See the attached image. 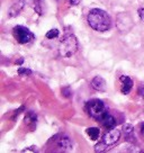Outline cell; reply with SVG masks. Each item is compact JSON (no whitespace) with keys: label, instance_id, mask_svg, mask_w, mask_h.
<instances>
[{"label":"cell","instance_id":"6da1fadb","mask_svg":"<svg viewBox=\"0 0 144 153\" xmlns=\"http://www.w3.org/2000/svg\"><path fill=\"white\" fill-rule=\"evenodd\" d=\"M88 24L90 25L92 29H95L97 32H106L111 27V16L105 10L95 8L89 11Z\"/></svg>","mask_w":144,"mask_h":153},{"label":"cell","instance_id":"7a4b0ae2","mask_svg":"<svg viewBox=\"0 0 144 153\" xmlns=\"http://www.w3.org/2000/svg\"><path fill=\"white\" fill-rule=\"evenodd\" d=\"M78 50V41L73 35H68L63 41H61L59 46L60 55L63 57L72 56Z\"/></svg>","mask_w":144,"mask_h":153},{"label":"cell","instance_id":"3957f363","mask_svg":"<svg viewBox=\"0 0 144 153\" xmlns=\"http://www.w3.org/2000/svg\"><path fill=\"white\" fill-rule=\"evenodd\" d=\"M120 137V132L118 129H115V128H111L109 132H107V133L104 135V137L101 140V142L96 145V148H95V151L96 152H101V151H104L106 150L107 148H109L111 145H114L115 143L118 142V140Z\"/></svg>","mask_w":144,"mask_h":153},{"label":"cell","instance_id":"277c9868","mask_svg":"<svg viewBox=\"0 0 144 153\" xmlns=\"http://www.w3.org/2000/svg\"><path fill=\"white\" fill-rule=\"evenodd\" d=\"M86 110L91 117L98 120L107 113L105 104L99 99H92V100L88 101L86 105Z\"/></svg>","mask_w":144,"mask_h":153},{"label":"cell","instance_id":"5b68a950","mask_svg":"<svg viewBox=\"0 0 144 153\" xmlns=\"http://www.w3.org/2000/svg\"><path fill=\"white\" fill-rule=\"evenodd\" d=\"M13 34L15 39L20 44L29 43L32 39H34V34L24 26H16L13 30Z\"/></svg>","mask_w":144,"mask_h":153},{"label":"cell","instance_id":"8992f818","mask_svg":"<svg viewBox=\"0 0 144 153\" xmlns=\"http://www.w3.org/2000/svg\"><path fill=\"white\" fill-rule=\"evenodd\" d=\"M52 142L55 143V148L59 151H70L72 149V143L70 139L65 136V135H62V134H59L56 136L52 137L51 140Z\"/></svg>","mask_w":144,"mask_h":153},{"label":"cell","instance_id":"52a82bcc","mask_svg":"<svg viewBox=\"0 0 144 153\" xmlns=\"http://www.w3.org/2000/svg\"><path fill=\"white\" fill-rule=\"evenodd\" d=\"M98 122H100L101 124L105 126L106 128L107 129H111V128H114L115 127V125H116V120H115V118L111 116L108 111L102 117H101L100 120H98Z\"/></svg>","mask_w":144,"mask_h":153},{"label":"cell","instance_id":"ba28073f","mask_svg":"<svg viewBox=\"0 0 144 153\" xmlns=\"http://www.w3.org/2000/svg\"><path fill=\"white\" fill-rule=\"evenodd\" d=\"M120 81L123 83V86H122V92H123L124 95H127L131 91V89H132V87H133L132 79H131L130 76H120Z\"/></svg>","mask_w":144,"mask_h":153},{"label":"cell","instance_id":"9c48e42d","mask_svg":"<svg viewBox=\"0 0 144 153\" xmlns=\"http://www.w3.org/2000/svg\"><path fill=\"white\" fill-rule=\"evenodd\" d=\"M91 86L94 89H96L98 91H105L106 90V81L101 78V76H97L92 79Z\"/></svg>","mask_w":144,"mask_h":153},{"label":"cell","instance_id":"30bf717a","mask_svg":"<svg viewBox=\"0 0 144 153\" xmlns=\"http://www.w3.org/2000/svg\"><path fill=\"white\" fill-rule=\"evenodd\" d=\"M87 134L90 136L91 140H97L99 137V134H100V129L97 128V127H89L87 128Z\"/></svg>","mask_w":144,"mask_h":153},{"label":"cell","instance_id":"8fae6325","mask_svg":"<svg viewBox=\"0 0 144 153\" xmlns=\"http://www.w3.org/2000/svg\"><path fill=\"white\" fill-rule=\"evenodd\" d=\"M36 120L37 118L33 113H28V115H26V117H25V123L30 127H34V125L36 124Z\"/></svg>","mask_w":144,"mask_h":153},{"label":"cell","instance_id":"7c38bea8","mask_svg":"<svg viewBox=\"0 0 144 153\" xmlns=\"http://www.w3.org/2000/svg\"><path fill=\"white\" fill-rule=\"evenodd\" d=\"M58 36H59L58 29H51V30H48V33H46V37L50 38V39H52L54 37H58Z\"/></svg>","mask_w":144,"mask_h":153},{"label":"cell","instance_id":"4fadbf2b","mask_svg":"<svg viewBox=\"0 0 144 153\" xmlns=\"http://www.w3.org/2000/svg\"><path fill=\"white\" fill-rule=\"evenodd\" d=\"M18 73L20 76H30L32 74V71L29 69H25V68H19L18 69Z\"/></svg>","mask_w":144,"mask_h":153},{"label":"cell","instance_id":"5bb4252c","mask_svg":"<svg viewBox=\"0 0 144 153\" xmlns=\"http://www.w3.org/2000/svg\"><path fill=\"white\" fill-rule=\"evenodd\" d=\"M139 16L140 18H141V20L144 23V8H140L139 9Z\"/></svg>","mask_w":144,"mask_h":153},{"label":"cell","instance_id":"9a60e30c","mask_svg":"<svg viewBox=\"0 0 144 153\" xmlns=\"http://www.w3.org/2000/svg\"><path fill=\"white\" fill-rule=\"evenodd\" d=\"M139 94L141 97H144V85H141L139 87Z\"/></svg>","mask_w":144,"mask_h":153},{"label":"cell","instance_id":"2e32d148","mask_svg":"<svg viewBox=\"0 0 144 153\" xmlns=\"http://www.w3.org/2000/svg\"><path fill=\"white\" fill-rule=\"evenodd\" d=\"M78 1H79V0H71V2L73 4V5H77Z\"/></svg>","mask_w":144,"mask_h":153},{"label":"cell","instance_id":"e0dca14e","mask_svg":"<svg viewBox=\"0 0 144 153\" xmlns=\"http://www.w3.org/2000/svg\"><path fill=\"white\" fill-rule=\"evenodd\" d=\"M142 133H143V134H144V124H143V125H142Z\"/></svg>","mask_w":144,"mask_h":153}]
</instances>
